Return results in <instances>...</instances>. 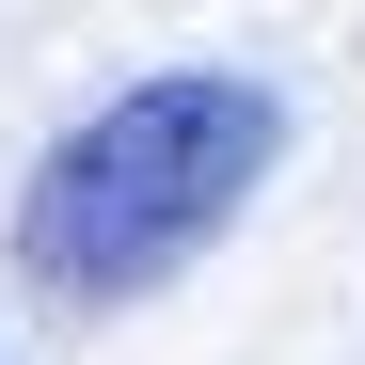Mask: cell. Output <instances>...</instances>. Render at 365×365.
I'll return each mask as SVG.
<instances>
[{
    "label": "cell",
    "instance_id": "1",
    "mask_svg": "<svg viewBox=\"0 0 365 365\" xmlns=\"http://www.w3.org/2000/svg\"><path fill=\"white\" fill-rule=\"evenodd\" d=\"M286 159V96L238 64H175L128 80L111 111H80L16 191V270L48 302H143L255 207V175Z\"/></svg>",
    "mask_w": 365,
    "mask_h": 365
}]
</instances>
